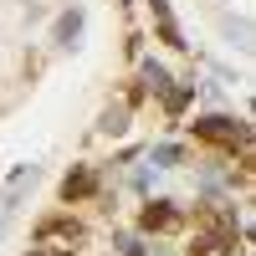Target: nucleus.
Returning <instances> with one entry per match:
<instances>
[{
    "label": "nucleus",
    "mask_w": 256,
    "mask_h": 256,
    "mask_svg": "<svg viewBox=\"0 0 256 256\" xmlns=\"http://www.w3.org/2000/svg\"><path fill=\"white\" fill-rule=\"evenodd\" d=\"M82 230L77 226H67V220H52V226H41V241H77Z\"/></svg>",
    "instance_id": "4"
},
{
    "label": "nucleus",
    "mask_w": 256,
    "mask_h": 256,
    "mask_svg": "<svg viewBox=\"0 0 256 256\" xmlns=\"http://www.w3.org/2000/svg\"><path fill=\"white\" fill-rule=\"evenodd\" d=\"M220 31H226L230 41H236L241 52H251V56H256V26H251V20H236V16H226V20H220Z\"/></svg>",
    "instance_id": "1"
},
{
    "label": "nucleus",
    "mask_w": 256,
    "mask_h": 256,
    "mask_svg": "<svg viewBox=\"0 0 256 256\" xmlns=\"http://www.w3.org/2000/svg\"><path fill=\"white\" fill-rule=\"evenodd\" d=\"M123 128H128V113H123V108H108V113H102V134H123Z\"/></svg>",
    "instance_id": "5"
},
{
    "label": "nucleus",
    "mask_w": 256,
    "mask_h": 256,
    "mask_svg": "<svg viewBox=\"0 0 256 256\" xmlns=\"http://www.w3.org/2000/svg\"><path fill=\"white\" fill-rule=\"evenodd\" d=\"M169 220H174V216H169V210H159V205L144 210V226H148V230H154V226H169Z\"/></svg>",
    "instance_id": "7"
},
{
    "label": "nucleus",
    "mask_w": 256,
    "mask_h": 256,
    "mask_svg": "<svg viewBox=\"0 0 256 256\" xmlns=\"http://www.w3.org/2000/svg\"><path fill=\"white\" fill-rule=\"evenodd\" d=\"M88 190H92V174L82 169V174H72V180H67V200H72V195H88Z\"/></svg>",
    "instance_id": "6"
},
{
    "label": "nucleus",
    "mask_w": 256,
    "mask_h": 256,
    "mask_svg": "<svg viewBox=\"0 0 256 256\" xmlns=\"http://www.w3.org/2000/svg\"><path fill=\"white\" fill-rule=\"evenodd\" d=\"M144 82H148V88H154V92H159V88H164V82H169V77H164V67H154V62H148V67H144Z\"/></svg>",
    "instance_id": "8"
},
{
    "label": "nucleus",
    "mask_w": 256,
    "mask_h": 256,
    "mask_svg": "<svg viewBox=\"0 0 256 256\" xmlns=\"http://www.w3.org/2000/svg\"><path fill=\"white\" fill-rule=\"evenodd\" d=\"M77 31H82V10H67V16L56 20V41H62V46H72Z\"/></svg>",
    "instance_id": "3"
},
{
    "label": "nucleus",
    "mask_w": 256,
    "mask_h": 256,
    "mask_svg": "<svg viewBox=\"0 0 256 256\" xmlns=\"http://www.w3.org/2000/svg\"><path fill=\"white\" fill-rule=\"evenodd\" d=\"M195 134L216 138V144H236V138H241V128L230 123V118H205V123H195Z\"/></svg>",
    "instance_id": "2"
}]
</instances>
